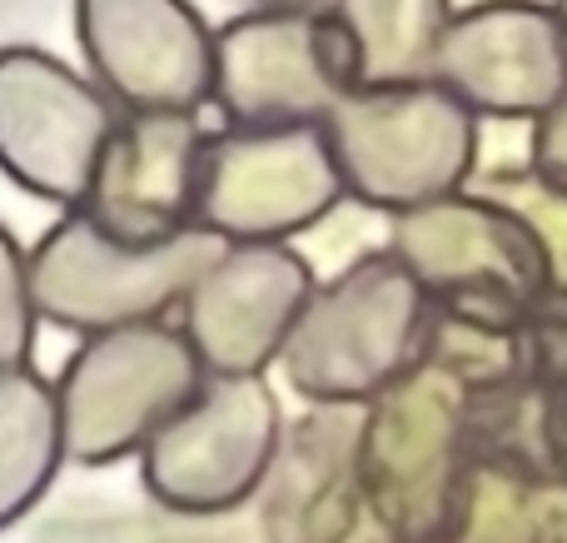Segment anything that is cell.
<instances>
[{
  "mask_svg": "<svg viewBox=\"0 0 567 543\" xmlns=\"http://www.w3.org/2000/svg\"><path fill=\"white\" fill-rule=\"evenodd\" d=\"M363 499L393 539H463L478 504L473 389L453 369H419L363 404Z\"/></svg>",
  "mask_w": 567,
  "mask_h": 543,
  "instance_id": "cell-1",
  "label": "cell"
},
{
  "mask_svg": "<svg viewBox=\"0 0 567 543\" xmlns=\"http://www.w3.org/2000/svg\"><path fill=\"white\" fill-rule=\"evenodd\" d=\"M439 305L399 249H373L313 289L279 369L309 404H369L429 359Z\"/></svg>",
  "mask_w": 567,
  "mask_h": 543,
  "instance_id": "cell-2",
  "label": "cell"
},
{
  "mask_svg": "<svg viewBox=\"0 0 567 543\" xmlns=\"http://www.w3.org/2000/svg\"><path fill=\"white\" fill-rule=\"evenodd\" d=\"M478 110L443 80L353 85L323 120L349 199L383 215L468 189L478 165Z\"/></svg>",
  "mask_w": 567,
  "mask_h": 543,
  "instance_id": "cell-3",
  "label": "cell"
},
{
  "mask_svg": "<svg viewBox=\"0 0 567 543\" xmlns=\"http://www.w3.org/2000/svg\"><path fill=\"white\" fill-rule=\"evenodd\" d=\"M229 239L209 225H189L169 239H120L85 209H65V219L40 235L30 249L40 315L70 335H100L165 319L185 305L195 279Z\"/></svg>",
  "mask_w": 567,
  "mask_h": 543,
  "instance_id": "cell-4",
  "label": "cell"
},
{
  "mask_svg": "<svg viewBox=\"0 0 567 543\" xmlns=\"http://www.w3.org/2000/svg\"><path fill=\"white\" fill-rule=\"evenodd\" d=\"M205 359L165 319L85 335L55 379L70 459L85 469L145 454V444L195 399Z\"/></svg>",
  "mask_w": 567,
  "mask_h": 543,
  "instance_id": "cell-5",
  "label": "cell"
},
{
  "mask_svg": "<svg viewBox=\"0 0 567 543\" xmlns=\"http://www.w3.org/2000/svg\"><path fill=\"white\" fill-rule=\"evenodd\" d=\"M399 259L423 279L439 309L523 329L553 295V269L538 235L493 195H443L393 215Z\"/></svg>",
  "mask_w": 567,
  "mask_h": 543,
  "instance_id": "cell-6",
  "label": "cell"
},
{
  "mask_svg": "<svg viewBox=\"0 0 567 543\" xmlns=\"http://www.w3.org/2000/svg\"><path fill=\"white\" fill-rule=\"evenodd\" d=\"M359 85V55L319 6H255L215 30V105L225 125H323Z\"/></svg>",
  "mask_w": 567,
  "mask_h": 543,
  "instance_id": "cell-7",
  "label": "cell"
},
{
  "mask_svg": "<svg viewBox=\"0 0 567 543\" xmlns=\"http://www.w3.org/2000/svg\"><path fill=\"white\" fill-rule=\"evenodd\" d=\"M279 439V395L265 375H205L195 399L145 444L140 479L175 514H225L259 499Z\"/></svg>",
  "mask_w": 567,
  "mask_h": 543,
  "instance_id": "cell-8",
  "label": "cell"
},
{
  "mask_svg": "<svg viewBox=\"0 0 567 543\" xmlns=\"http://www.w3.org/2000/svg\"><path fill=\"white\" fill-rule=\"evenodd\" d=\"M120 115L95 75L40 45H0V175L16 189L80 209Z\"/></svg>",
  "mask_w": 567,
  "mask_h": 543,
  "instance_id": "cell-9",
  "label": "cell"
},
{
  "mask_svg": "<svg viewBox=\"0 0 567 543\" xmlns=\"http://www.w3.org/2000/svg\"><path fill=\"white\" fill-rule=\"evenodd\" d=\"M343 195L323 125H225L205 150L199 225L225 239H293Z\"/></svg>",
  "mask_w": 567,
  "mask_h": 543,
  "instance_id": "cell-10",
  "label": "cell"
},
{
  "mask_svg": "<svg viewBox=\"0 0 567 543\" xmlns=\"http://www.w3.org/2000/svg\"><path fill=\"white\" fill-rule=\"evenodd\" d=\"M309 259L289 239H229L185 295V335L209 375H265L309 309Z\"/></svg>",
  "mask_w": 567,
  "mask_h": 543,
  "instance_id": "cell-11",
  "label": "cell"
},
{
  "mask_svg": "<svg viewBox=\"0 0 567 543\" xmlns=\"http://www.w3.org/2000/svg\"><path fill=\"white\" fill-rule=\"evenodd\" d=\"M75 35L120 110L215 100V30L195 0H75Z\"/></svg>",
  "mask_w": 567,
  "mask_h": 543,
  "instance_id": "cell-12",
  "label": "cell"
},
{
  "mask_svg": "<svg viewBox=\"0 0 567 543\" xmlns=\"http://www.w3.org/2000/svg\"><path fill=\"white\" fill-rule=\"evenodd\" d=\"M433 80L488 120H538L567 95V16L538 0L453 10Z\"/></svg>",
  "mask_w": 567,
  "mask_h": 543,
  "instance_id": "cell-13",
  "label": "cell"
},
{
  "mask_svg": "<svg viewBox=\"0 0 567 543\" xmlns=\"http://www.w3.org/2000/svg\"><path fill=\"white\" fill-rule=\"evenodd\" d=\"M209 130L199 110H125L90 180L85 215L120 239H169L199 225Z\"/></svg>",
  "mask_w": 567,
  "mask_h": 543,
  "instance_id": "cell-14",
  "label": "cell"
},
{
  "mask_svg": "<svg viewBox=\"0 0 567 543\" xmlns=\"http://www.w3.org/2000/svg\"><path fill=\"white\" fill-rule=\"evenodd\" d=\"M363 509V404H309L259 484L265 543H349Z\"/></svg>",
  "mask_w": 567,
  "mask_h": 543,
  "instance_id": "cell-15",
  "label": "cell"
},
{
  "mask_svg": "<svg viewBox=\"0 0 567 543\" xmlns=\"http://www.w3.org/2000/svg\"><path fill=\"white\" fill-rule=\"evenodd\" d=\"M70 459L55 379L35 365L0 369V529L20 524Z\"/></svg>",
  "mask_w": 567,
  "mask_h": 543,
  "instance_id": "cell-16",
  "label": "cell"
},
{
  "mask_svg": "<svg viewBox=\"0 0 567 543\" xmlns=\"http://www.w3.org/2000/svg\"><path fill=\"white\" fill-rule=\"evenodd\" d=\"M359 55V85L433 80L453 0H329Z\"/></svg>",
  "mask_w": 567,
  "mask_h": 543,
  "instance_id": "cell-17",
  "label": "cell"
},
{
  "mask_svg": "<svg viewBox=\"0 0 567 543\" xmlns=\"http://www.w3.org/2000/svg\"><path fill=\"white\" fill-rule=\"evenodd\" d=\"M483 195L503 199L538 235L548 269H553V295H567V185H558V180H548L543 170L528 165V170H498V175H488Z\"/></svg>",
  "mask_w": 567,
  "mask_h": 543,
  "instance_id": "cell-18",
  "label": "cell"
},
{
  "mask_svg": "<svg viewBox=\"0 0 567 543\" xmlns=\"http://www.w3.org/2000/svg\"><path fill=\"white\" fill-rule=\"evenodd\" d=\"M40 299L30 279V249L0 225V369L35 365Z\"/></svg>",
  "mask_w": 567,
  "mask_h": 543,
  "instance_id": "cell-19",
  "label": "cell"
},
{
  "mask_svg": "<svg viewBox=\"0 0 567 543\" xmlns=\"http://www.w3.org/2000/svg\"><path fill=\"white\" fill-rule=\"evenodd\" d=\"M528 165L543 170L548 180H558V185H567V95L548 110V115L533 120V155H528Z\"/></svg>",
  "mask_w": 567,
  "mask_h": 543,
  "instance_id": "cell-20",
  "label": "cell"
},
{
  "mask_svg": "<svg viewBox=\"0 0 567 543\" xmlns=\"http://www.w3.org/2000/svg\"><path fill=\"white\" fill-rule=\"evenodd\" d=\"M255 6H319V0H255Z\"/></svg>",
  "mask_w": 567,
  "mask_h": 543,
  "instance_id": "cell-21",
  "label": "cell"
},
{
  "mask_svg": "<svg viewBox=\"0 0 567 543\" xmlns=\"http://www.w3.org/2000/svg\"><path fill=\"white\" fill-rule=\"evenodd\" d=\"M379 543H439V539H393V534H383ZM449 543H453V539H449Z\"/></svg>",
  "mask_w": 567,
  "mask_h": 543,
  "instance_id": "cell-22",
  "label": "cell"
},
{
  "mask_svg": "<svg viewBox=\"0 0 567 543\" xmlns=\"http://www.w3.org/2000/svg\"><path fill=\"white\" fill-rule=\"evenodd\" d=\"M558 10H563V16H567V0H558Z\"/></svg>",
  "mask_w": 567,
  "mask_h": 543,
  "instance_id": "cell-23",
  "label": "cell"
}]
</instances>
